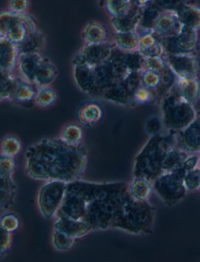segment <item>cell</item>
<instances>
[{
    "mask_svg": "<svg viewBox=\"0 0 200 262\" xmlns=\"http://www.w3.org/2000/svg\"><path fill=\"white\" fill-rule=\"evenodd\" d=\"M132 1L133 4L140 9H144L145 7L153 4V0H132Z\"/></svg>",
    "mask_w": 200,
    "mask_h": 262,
    "instance_id": "f5cc1de1",
    "label": "cell"
},
{
    "mask_svg": "<svg viewBox=\"0 0 200 262\" xmlns=\"http://www.w3.org/2000/svg\"><path fill=\"white\" fill-rule=\"evenodd\" d=\"M30 7V0H9L8 10L15 13H27Z\"/></svg>",
    "mask_w": 200,
    "mask_h": 262,
    "instance_id": "681fc988",
    "label": "cell"
},
{
    "mask_svg": "<svg viewBox=\"0 0 200 262\" xmlns=\"http://www.w3.org/2000/svg\"><path fill=\"white\" fill-rule=\"evenodd\" d=\"M177 15L184 28L196 32L200 30V7L194 3L185 6Z\"/></svg>",
    "mask_w": 200,
    "mask_h": 262,
    "instance_id": "4316f807",
    "label": "cell"
},
{
    "mask_svg": "<svg viewBox=\"0 0 200 262\" xmlns=\"http://www.w3.org/2000/svg\"><path fill=\"white\" fill-rule=\"evenodd\" d=\"M190 3H192L191 0H153V4L163 12L174 13H179Z\"/></svg>",
    "mask_w": 200,
    "mask_h": 262,
    "instance_id": "60d3db41",
    "label": "cell"
},
{
    "mask_svg": "<svg viewBox=\"0 0 200 262\" xmlns=\"http://www.w3.org/2000/svg\"><path fill=\"white\" fill-rule=\"evenodd\" d=\"M183 29L177 13L163 12L154 25L153 32L161 40L177 36Z\"/></svg>",
    "mask_w": 200,
    "mask_h": 262,
    "instance_id": "5bb4252c",
    "label": "cell"
},
{
    "mask_svg": "<svg viewBox=\"0 0 200 262\" xmlns=\"http://www.w3.org/2000/svg\"><path fill=\"white\" fill-rule=\"evenodd\" d=\"M17 81L18 78H16L13 74H1V101L13 99V94L17 87Z\"/></svg>",
    "mask_w": 200,
    "mask_h": 262,
    "instance_id": "d590c367",
    "label": "cell"
},
{
    "mask_svg": "<svg viewBox=\"0 0 200 262\" xmlns=\"http://www.w3.org/2000/svg\"><path fill=\"white\" fill-rule=\"evenodd\" d=\"M174 146L176 143L173 133L150 136L135 158L133 178L143 177L154 181L164 173V158L169 149Z\"/></svg>",
    "mask_w": 200,
    "mask_h": 262,
    "instance_id": "3957f363",
    "label": "cell"
},
{
    "mask_svg": "<svg viewBox=\"0 0 200 262\" xmlns=\"http://www.w3.org/2000/svg\"><path fill=\"white\" fill-rule=\"evenodd\" d=\"M196 120L200 124V110H198V111H197Z\"/></svg>",
    "mask_w": 200,
    "mask_h": 262,
    "instance_id": "db71d44e",
    "label": "cell"
},
{
    "mask_svg": "<svg viewBox=\"0 0 200 262\" xmlns=\"http://www.w3.org/2000/svg\"><path fill=\"white\" fill-rule=\"evenodd\" d=\"M145 58L139 51L124 52V61L129 72H142L145 70Z\"/></svg>",
    "mask_w": 200,
    "mask_h": 262,
    "instance_id": "74e56055",
    "label": "cell"
},
{
    "mask_svg": "<svg viewBox=\"0 0 200 262\" xmlns=\"http://www.w3.org/2000/svg\"><path fill=\"white\" fill-rule=\"evenodd\" d=\"M139 51V50H138ZM145 58H149V57H163L165 54L164 47L160 41L158 43L154 45L153 47L147 49V50L139 51Z\"/></svg>",
    "mask_w": 200,
    "mask_h": 262,
    "instance_id": "f907efd6",
    "label": "cell"
},
{
    "mask_svg": "<svg viewBox=\"0 0 200 262\" xmlns=\"http://www.w3.org/2000/svg\"><path fill=\"white\" fill-rule=\"evenodd\" d=\"M38 29L36 20L28 13H15L10 10L0 14V38H6L13 43L23 42L28 34Z\"/></svg>",
    "mask_w": 200,
    "mask_h": 262,
    "instance_id": "8992f818",
    "label": "cell"
},
{
    "mask_svg": "<svg viewBox=\"0 0 200 262\" xmlns=\"http://www.w3.org/2000/svg\"><path fill=\"white\" fill-rule=\"evenodd\" d=\"M68 183L60 180L45 182L38 194L40 213L45 219L56 217L66 195Z\"/></svg>",
    "mask_w": 200,
    "mask_h": 262,
    "instance_id": "ba28073f",
    "label": "cell"
},
{
    "mask_svg": "<svg viewBox=\"0 0 200 262\" xmlns=\"http://www.w3.org/2000/svg\"><path fill=\"white\" fill-rule=\"evenodd\" d=\"M128 185L124 182L91 183L79 179L68 183L56 217L84 221L93 230L112 229L126 203L131 199Z\"/></svg>",
    "mask_w": 200,
    "mask_h": 262,
    "instance_id": "6da1fadb",
    "label": "cell"
},
{
    "mask_svg": "<svg viewBox=\"0 0 200 262\" xmlns=\"http://www.w3.org/2000/svg\"><path fill=\"white\" fill-rule=\"evenodd\" d=\"M142 72H129L127 76L122 80L123 83L125 85L128 93H130L132 100V96L135 92L142 86Z\"/></svg>",
    "mask_w": 200,
    "mask_h": 262,
    "instance_id": "ee69618b",
    "label": "cell"
},
{
    "mask_svg": "<svg viewBox=\"0 0 200 262\" xmlns=\"http://www.w3.org/2000/svg\"><path fill=\"white\" fill-rule=\"evenodd\" d=\"M22 150V143L20 139L13 135L4 136L1 141L2 155L8 158H14Z\"/></svg>",
    "mask_w": 200,
    "mask_h": 262,
    "instance_id": "e575fe53",
    "label": "cell"
},
{
    "mask_svg": "<svg viewBox=\"0 0 200 262\" xmlns=\"http://www.w3.org/2000/svg\"><path fill=\"white\" fill-rule=\"evenodd\" d=\"M162 13V10L154 4L142 9L140 24L138 31L142 30V32H153L154 25Z\"/></svg>",
    "mask_w": 200,
    "mask_h": 262,
    "instance_id": "1f68e13d",
    "label": "cell"
},
{
    "mask_svg": "<svg viewBox=\"0 0 200 262\" xmlns=\"http://www.w3.org/2000/svg\"><path fill=\"white\" fill-rule=\"evenodd\" d=\"M132 5V0H104L103 7L110 17H119L128 13Z\"/></svg>",
    "mask_w": 200,
    "mask_h": 262,
    "instance_id": "836d02e7",
    "label": "cell"
},
{
    "mask_svg": "<svg viewBox=\"0 0 200 262\" xmlns=\"http://www.w3.org/2000/svg\"><path fill=\"white\" fill-rule=\"evenodd\" d=\"M176 146L189 154L200 151V124L195 119L190 125L174 134Z\"/></svg>",
    "mask_w": 200,
    "mask_h": 262,
    "instance_id": "9a60e30c",
    "label": "cell"
},
{
    "mask_svg": "<svg viewBox=\"0 0 200 262\" xmlns=\"http://www.w3.org/2000/svg\"><path fill=\"white\" fill-rule=\"evenodd\" d=\"M176 91L185 101L195 106L200 99V81L197 76L177 77Z\"/></svg>",
    "mask_w": 200,
    "mask_h": 262,
    "instance_id": "e0dca14e",
    "label": "cell"
},
{
    "mask_svg": "<svg viewBox=\"0 0 200 262\" xmlns=\"http://www.w3.org/2000/svg\"><path fill=\"white\" fill-rule=\"evenodd\" d=\"M128 191L131 198L136 201H149L154 192L153 183L146 178H133L132 182L128 185Z\"/></svg>",
    "mask_w": 200,
    "mask_h": 262,
    "instance_id": "cb8c5ba5",
    "label": "cell"
},
{
    "mask_svg": "<svg viewBox=\"0 0 200 262\" xmlns=\"http://www.w3.org/2000/svg\"><path fill=\"white\" fill-rule=\"evenodd\" d=\"M57 75L58 70L56 65L47 57H44L35 75L34 85L38 88L50 86L56 79Z\"/></svg>",
    "mask_w": 200,
    "mask_h": 262,
    "instance_id": "d4e9b609",
    "label": "cell"
},
{
    "mask_svg": "<svg viewBox=\"0 0 200 262\" xmlns=\"http://www.w3.org/2000/svg\"><path fill=\"white\" fill-rule=\"evenodd\" d=\"M57 100V94L50 86L40 87L37 90L35 103L37 106L48 108L53 106Z\"/></svg>",
    "mask_w": 200,
    "mask_h": 262,
    "instance_id": "8d00e7d4",
    "label": "cell"
},
{
    "mask_svg": "<svg viewBox=\"0 0 200 262\" xmlns=\"http://www.w3.org/2000/svg\"><path fill=\"white\" fill-rule=\"evenodd\" d=\"M164 128V122L162 118L158 116H152L148 118L145 125V129L146 133L150 136L162 133Z\"/></svg>",
    "mask_w": 200,
    "mask_h": 262,
    "instance_id": "bcb514c9",
    "label": "cell"
},
{
    "mask_svg": "<svg viewBox=\"0 0 200 262\" xmlns=\"http://www.w3.org/2000/svg\"><path fill=\"white\" fill-rule=\"evenodd\" d=\"M139 35H140V42H139V47L138 50L139 51L147 50L161 41L153 32H142Z\"/></svg>",
    "mask_w": 200,
    "mask_h": 262,
    "instance_id": "c3c4849f",
    "label": "cell"
},
{
    "mask_svg": "<svg viewBox=\"0 0 200 262\" xmlns=\"http://www.w3.org/2000/svg\"><path fill=\"white\" fill-rule=\"evenodd\" d=\"M95 78H96V86H97L98 96H101L103 92L113 84L117 82L109 67V62L93 68Z\"/></svg>",
    "mask_w": 200,
    "mask_h": 262,
    "instance_id": "83f0119b",
    "label": "cell"
},
{
    "mask_svg": "<svg viewBox=\"0 0 200 262\" xmlns=\"http://www.w3.org/2000/svg\"><path fill=\"white\" fill-rule=\"evenodd\" d=\"M160 103L161 118L164 129L167 130V133L173 134L179 133L196 119L197 111L194 105L184 100L174 87Z\"/></svg>",
    "mask_w": 200,
    "mask_h": 262,
    "instance_id": "5b68a950",
    "label": "cell"
},
{
    "mask_svg": "<svg viewBox=\"0 0 200 262\" xmlns=\"http://www.w3.org/2000/svg\"><path fill=\"white\" fill-rule=\"evenodd\" d=\"M53 229L61 231L75 239H80L93 231L91 226L84 221L63 217H56Z\"/></svg>",
    "mask_w": 200,
    "mask_h": 262,
    "instance_id": "d6986e66",
    "label": "cell"
},
{
    "mask_svg": "<svg viewBox=\"0 0 200 262\" xmlns=\"http://www.w3.org/2000/svg\"><path fill=\"white\" fill-rule=\"evenodd\" d=\"M155 100V96L151 90L140 86L132 96V104L143 105Z\"/></svg>",
    "mask_w": 200,
    "mask_h": 262,
    "instance_id": "f6af8a7d",
    "label": "cell"
},
{
    "mask_svg": "<svg viewBox=\"0 0 200 262\" xmlns=\"http://www.w3.org/2000/svg\"><path fill=\"white\" fill-rule=\"evenodd\" d=\"M20 54L17 45L6 38H0V72L13 74L17 69Z\"/></svg>",
    "mask_w": 200,
    "mask_h": 262,
    "instance_id": "2e32d148",
    "label": "cell"
},
{
    "mask_svg": "<svg viewBox=\"0 0 200 262\" xmlns=\"http://www.w3.org/2000/svg\"><path fill=\"white\" fill-rule=\"evenodd\" d=\"M82 37L86 44H101L108 42L106 28L97 21H90L82 30Z\"/></svg>",
    "mask_w": 200,
    "mask_h": 262,
    "instance_id": "484cf974",
    "label": "cell"
},
{
    "mask_svg": "<svg viewBox=\"0 0 200 262\" xmlns=\"http://www.w3.org/2000/svg\"><path fill=\"white\" fill-rule=\"evenodd\" d=\"M142 9L133 4L132 7L125 15L110 17V24L116 33L137 32L140 24Z\"/></svg>",
    "mask_w": 200,
    "mask_h": 262,
    "instance_id": "ffe728a7",
    "label": "cell"
},
{
    "mask_svg": "<svg viewBox=\"0 0 200 262\" xmlns=\"http://www.w3.org/2000/svg\"><path fill=\"white\" fill-rule=\"evenodd\" d=\"M25 171L37 181L60 180L69 183L85 171L88 154L82 145L74 146L58 139H42L25 152Z\"/></svg>",
    "mask_w": 200,
    "mask_h": 262,
    "instance_id": "7a4b0ae2",
    "label": "cell"
},
{
    "mask_svg": "<svg viewBox=\"0 0 200 262\" xmlns=\"http://www.w3.org/2000/svg\"><path fill=\"white\" fill-rule=\"evenodd\" d=\"M167 65L177 77L197 76L198 61L195 54H164Z\"/></svg>",
    "mask_w": 200,
    "mask_h": 262,
    "instance_id": "7c38bea8",
    "label": "cell"
},
{
    "mask_svg": "<svg viewBox=\"0 0 200 262\" xmlns=\"http://www.w3.org/2000/svg\"><path fill=\"white\" fill-rule=\"evenodd\" d=\"M100 96L106 101L118 106H127L132 104L131 95L122 81H117L108 87Z\"/></svg>",
    "mask_w": 200,
    "mask_h": 262,
    "instance_id": "7402d4cb",
    "label": "cell"
},
{
    "mask_svg": "<svg viewBox=\"0 0 200 262\" xmlns=\"http://www.w3.org/2000/svg\"><path fill=\"white\" fill-rule=\"evenodd\" d=\"M166 54H195L198 43V32L184 28L177 36L161 39Z\"/></svg>",
    "mask_w": 200,
    "mask_h": 262,
    "instance_id": "8fae6325",
    "label": "cell"
},
{
    "mask_svg": "<svg viewBox=\"0 0 200 262\" xmlns=\"http://www.w3.org/2000/svg\"><path fill=\"white\" fill-rule=\"evenodd\" d=\"M14 159L1 156L0 159V178H1V209L8 211L15 201L17 186L13 181V176L15 170Z\"/></svg>",
    "mask_w": 200,
    "mask_h": 262,
    "instance_id": "30bf717a",
    "label": "cell"
},
{
    "mask_svg": "<svg viewBox=\"0 0 200 262\" xmlns=\"http://www.w3.org/2000/svg\"><path fill=\"white\" fill-rule=\"evenodd\" d=\"M140 35L138 32L116 33L114 38V44L116 48L121 51H137L139 50Z\"/></svg>",
    "mask_w": 200,
    "mask_h": 262,
    "instance_id": "f1b7e54d",
    "label": "cell"
},
{
    "mask_svg": "<svg viewBox=\"0 0 200 262\" xmlns=\"http://www.w3.org/2000/svg\"><path fill=\"white\" fill-rule=\"evenodd\" d=\"M141 76L142 86L151 90L154 94L161 85V74L160 72L145 69L141 73Z\"/></svg>",
    "mask_w": 200,
    "mask_h": 262,
    "instance_id": "ab89813d",
    "label": "cell"
},
{
    "mask_svg": "<svg viewBox=\"0 0 200 262\" xmlns=\"http://www.w3.org/2000/svg\"><path fill=\"white\" fill-rule=\"evenodd\" d=\"M114 42L101 44H86L71 60L73 66H88L95 68L106 63L110 59L114 51Z\"/></svg>",
    "mask_w": 200,
    "mask_h": 262,
    "instance_id": "9c48e42d",
    "label": "cell"
},
{
    "mask_svg": "<svg viewBox=\"0 0 200 262\" xmlns=\"http://www.w3.org/2000/svg\"><path fill=\"white\" fill-rule=\"evenodd\" d=\"M20 219L14 213L6 212L3 214L0 220V226L1 229L13 233L20 228Z\"/></svg>",
    "mask_w": 200,
    "mask_h": 262,
    "instance_id": "b9f144b4",
    "label": "cell"
},
{
    "mask_svg": "<svg viewBox=\"0 0 200 262\" xmlns=\"http://www.w3.org/2000/svg\"><path fill=\"white\" fill-rule=\"evenodd\" d=\"M168 67L165 57H157L146 58L145 60V69L154 71V72H162Z\"/></svg>",
    "mask_w": 200,
    "mask_h": 262,
    "instance_id": "7dc6e473",
    "label": "cell"
},
{
    "mask_svg": "<svg viewBox=\"0 0 200 262\" xmlns=\"http://www.w3.org/2000/svg\"><path fill=\"white\" fill-rule=\"evenodd\" d=\"M52 242L55 249L59 251H66L71 249L75 242V239L68 236L64 232L53 229Z\"/></svg>",
    "mask_w": 200,
    "mask_h": 262,
    "instance_id": "f35d334b",
    "label": "cell"
},
{
    "mask_svg": "<svg viewBox=\"0 0 200 262\" xmlns=\"http://www.w3.org/2000/svg\"><path fill=\"white\" fill-rule=\"evenodd\" d=\"M152 183L154 192L169 207L179 204L187 194L183 176L177 171L163 173L152 181Z\"/></svg>",
    "mask_w": 200,
    "mask_h": 262,
    "instance_id": "52a82bcc",
    "label": "cell"
},
{
    "mask_svg": "<svg viewBox=\"0 0 200 262\" xmlns=\"http://www.w3.org/2000/svg\"><path fill=\"white\" fill-rule=\"evenodd\" d=\"M189 155L190 154L182 150L176 146H172L169 149L164 158L163 163V172L177 171Z\"/></svg>",
    "mask_w": 200,
    "mask_h": 262,
    "instance_id": "f546056e",
    "label": "cell"
},
{
    "mask_svg": "<svg viewBox=\"0 0 200 262\" xmlns=\"http://www.w3.org/2000/svg\"><path fill=\"white\" fill-rule=\"evenodd\" d=\"M10 232L1 229V246H0V254L4 255L7 252L12 244V236Z\"/></svg>",
    "mask_w": 200,
    "mask_h": 262,
    "instance_id": "816d5d0a",
    "label": "cell"
},
{
    "mask_svg": "<svg viewBox=\"0 0 200 262\" xmlns=\"http://www.w3.org/2000/svg\"><path fill=\"white\" fill-rule=\"evenodd\" d=\"M36 93L37 90L34 88L33 84L25 81L23 78L18 79L13 100L20 103H30L35 101Z\"/></svg>",
    "mask_w": 200,
    "mask_h": 262,
    "instance_id": "d6a6232c",
    "label": "cell"
},
{
    "mask_svg": "<svg viewBox=\"0 0 200 262\" xmlns=\"http://www.w3.org/2000/svg\"><path fill=\"white\" fill-rule=\"evenodd\" d=\"M198 158H199V162H200V151L198 153Z\"/></svg>",
    "mask_w": 200,
    "mask_h": 262,
    "instance_id": "11a10c76",
    "label": "cell"
},
{
    "mask_svg": "<svg viewBox=\"0 0 200 262\" xmlns=\"http://www.w3.org/2000/svg\"><path fill=\"white\" fill-rule=\"evenodd\" d=\"M44 57L41 56V53L20 55L17 70L22 78L34 85L35 75Z\"/></svg>",
    "mask_w": 200,
    "mask_h": 262,
    "instance_id": "44dd1931",
    "label": "cell"
},
{
    "mask_svg": "<svg viewBox=\"0 0 200 262\" xmlns=\"http://www.w3.org/2000/svg\"><path fill=\"white\" fill-rule=\"evenodd\" d=\"M45 47V35L38 29L30 32L23 42L17 45L20 55L41 53Z\"/></svg>",
    "mask_w": 200,
    "mask_h": 262,
    "instance_id": "603a6c76",
    "label": "cell"
},
{
    "mask_svg": "<svg viewBox=\"0 0 200 262\" xmlns=\"http://www.w3.org/2000/svg\"><path fill=\"white\" fill-rule=\"evenodd\" d=\"M155 219V209L149 201L142 202L130 199L126 203L113 229L133 235H146L152 232Z\"/></svg>",
    "mask_w": 200,
    "mask_h": 262,
    "instance_id": "277c9868",
    "label": "cell"
},
{
    "mask_svg": "<svg viewBox=\"0 0 200 262\" xmlns=\"http://www.w3.org/2000/svg\"><path fill=\"white\" fill-rule=\"evenodd\" d=\"M73 78L77 87L82 93L90 96H98L93 68L88 66H73Z\"/></svg>",
    "mask_w": 200,
    "mask_h": 262,
    "instance_id": "ac0fdd59",
    "label": "cell"
},
{
    "mask_svg": "<svg viewBox=\"0 0 200 262\" xmlns=\"http://www.w3.org/2000/svg\"><path fill=\"white\" fill-rule=\"evenodd\" d=\"M60 138L66 144L74 146H81L84 140V130L81 124L68 123L63 126Z\"/></svg>",
    "mask_w": 200,
    "mask_h": 262,
    "instance_id": "4dcf8cb0",
    "label": "cell"
},
{
    "mask_svg": "<svg viewBox=\"0 0 200 262\" xmlns=\"http://www.w3.org/2000/svg\"><path fill=\"white\" fill-rule=\"evenodd\" d=\"M184 184L188 192H195L200 189V168L197 167L184 176Z\"/></svg>",
    "mask_w": 200,
    "mask_h": 262,
    "instance_id": "7bdbcfd3",
    "label": "cell"
},
{
    "mask_svg": "<svg viewBox=\"0 0 200 262\" xmlns=\"http://www.w3.org/2000/svg\"><path fill=\"white\" fill-rule=\"evenodd\" d=\"M105 110L100 102L95 100H86L81 103L77 111V118L81 125L96 126L103 121Z\"/></svg>",
    "mask_w": 200,
    "mask_h": 262,
    "instance_id": "4fadbf2b",
    "label": "cell"
}]
</instances>
